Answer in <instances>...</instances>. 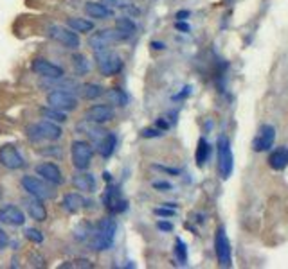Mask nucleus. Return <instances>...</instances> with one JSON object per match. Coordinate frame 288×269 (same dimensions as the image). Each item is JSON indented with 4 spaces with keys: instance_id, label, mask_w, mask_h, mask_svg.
Listing matches in <instances>:
<instances>
[{
    "instance_id": "c756f323",
    "label": "nucleus",
    "mask_w": 288,
    "mask_h": 269,
    "mask_svg": "<svg viewBox=\"0 0 288 269\" xmlns=\"http://www.w3.org/2000/svg\"><path fill=\"white\" fill-rule=\"evenodd\" d=\"M25 237H27L31 242H34V244L44 242V233L40 230H36V228H27V230H25Z\"/></svg>"
},
{
    "instance_id": "f03ea898",
    "label": "nucleus",
    "mask_w": 288,
    "mask_h": 269,
    "mask_svg": "<svg viewBox=\"0 0 288 269\" xmlns=\"http://www.w3.org/2000/svg\"><path fill=\"white\" fill-rule=\"evenodd\" d=\"M216 151H218V172L222 176V180H229L234 170V154L231 149V142L225 135L218 137Z\"/></svg>"
},
{
    "instance_id": "bb28decb",
    "label": "nucleus",
    "mask_w": 288,
    "mask_h": 269,
    "mask_svg": "<svg viewBox=\"0 0 288 269\" xmlns=\"http://www.w3.org/2000/svg\"><path fill=\"white\" fill-rule=\"evenodd\" d=\"M42 115H44V119L56 122V124H63V122H67L65 111L54 110V108H50V106H49V108H44V110H42Z\"/></svg>"
},
{
    "instance_id": "20e7f679",
    "label": "nucleus",
    "mask_w": 288,
    "mask_h": 269,
    "mask_svg": "<svg viewBox=\"0 0 288 269\" xmlns=\"http://www.w3.org/2000/svg\"><path fill=\"white\" fill-rule=\"evenodd\" d=\"M71 156H72V164L78 170H87L92 164V156H94V149L89 142L85 140H76L72 142L71 147Z\"/></svg>"
},
{
    "instance_id": "4be33fe9",
    "label": "nucleus",
    "mask_w": 288,
    "mask_h": 269,
    "mask_svg": "<svg viewBox=\"0 0 288 269\" xmlns=\"http://www.w3.org/2000/svg\"><path fill=\"white\" fill-rule=\"evenodd\" d=\"M83 203L85 199L79 196V194L72 192V194H67L65 198H63V210L65 212H69V214H76V212H79V210L83 208Z\"/></svg>"
},
{
    "instance_id": "f3484780",
    "label": "nucleus",
    "mask_w": 288,
    "mask_h": 269,
    "mask_svg": "<svg viewBox=\"0 0 288 269\" xmlns=\"http://www.w3.org/2000/svg\"><path fill=\"white\" fill-rule=\"evenodd\" d=\"M85 13L90 18H97V20H106V18L114 17L112 7H108L106 4H101V2H92V0L85 4Z\"/></svg>"
},
{
    "instance_id": "72a5a7b5",
    "label": "nucleus",
    "mask_w": 288,
    "mask_h": 269,
    "mask_svg": "<svg viewBox=\"0 0 288 269\" xmlns=\"http://www.w3.org/2000/svg\"><path fill=\"white\" fill-rule=\"evenodd\" d=\"M74 60H76V66H78V72L81 70V72H87L89 70V65L85 63V58L83 56H74Z\"/></svg>"
},
{
    "instance_id": "a878e982",
    "label": "nucleus",
    "mask_w": 288,
    "mask_h": 269,
    "mask_svg": "<svg viewBox=\"0 0 288 269\" xmlns=\"http://www.w3.org/2000/svg\"><path fill=\"white\" fill-rule=\"evenodd\" d=\"M103 94H105V88L101 86V84H96V83H89V84L81 86V95L89 101L96 99V97H101Z\"/></svg>"
},
{
    "instance_id": "6ab92c4d",
    "label": "nucleus",
    "mask_w": 288,
    "mask_h": 269,
    "mask_svg": "<svg viewBox=\"0 0 288 269\" xmlns=\"http://www.w3.org/2000/svg\"><path fill=\"white\" fill-rule=\"evenodd\" d=\"M72 183L78 190H83V192H94L96 190V178L94 174H89L85 170H79L78 174H74L72 178Z\"/></svg>"
},
{
    "instance_id": "f704fd0d",
    "label": "nucleus",
    "mask_w": 288,
    "mask_h": 269,
    "mask_svg": "<svg viewBox=\"0 0 288 269\" xmlns=\"http://www.w3.org/2000/svg\"><path fill=\"white\" fill-rule=\"evenodd\" d=\"M151 185H153V188H159V190H171V183L168 182H153Z\"/></svg>"
},
{
    "instance_id": "dca6fc26",
    "label": "nucleus",
    "mask_w": 288,
    "mask_h": 269,
    "mask_svg": "<svg viewBox=\"0 0 288 269\" xmlns=\"http://www.w3.org/2000/svg\"><path fill=\"white\" fill-rule=\"evenodd\" d=\"M0 221L9 226H24L25 223V214L15 205H4L0 208Z\"/></svg>"
},
{
    "instance_id": "a18cd8bd",
    "label": "nucleus",
    "mask_w": 288,
    "mask_h": 269,
    "mask_svg": "<svg viewBox=\"0 0 288 269\" xmlns=\"http://www.w3.org/2000/svg\"><path fill=\"white\" fill-rule=\"evenodd\" d=\"M103 2H106V4H117V6H119L121 0H103Z\"/></svg>"
},
{
    "instance_id": "c9c22d12",
    "label": "nucleus",
    "mask_w": 288,
    "mask_h": 269,
    "mask_svg": "<svg viewBox=\"0 0 288 269\" xmlns=\"http://www.w3.org/2000/svg\"><path fill=\"white\" fill-rule=\"evenodd\" d=\"M157 228L161 231H173V225L171 223H168V221H159V223H157Z\"/></svg>"
},
{
    "instance_id": "c03bdc74",
    "label": "nucleus",
    "mask_w": 288,
    "mask_h": 269,
    "mask_svg": "<svg viewBox=\"0 0 288 269\" xmlns=\"http://www.w3.org/2000/svg\"><path fill=\"white\" fill-rule=\"evenodd\" d=\"M42 153H44V154H50V153H52V151H50V149H49V151H42ZM56 156H61V153H60V149H56Z\"/></svg>"
},
{
    "instance_id": "4468645a",
    "label": "nucleus",
    "mask_w": 288,
    "mask_h": 269,
    "mask_svg": "<svg viewBox=\"0 0 288 269\" xmlns=\"http://www.w3.org/2000/svg\"><path fill=\"white\" fill-rule=\"evenodd\" d=\"M114 108L108 104H94L85 111V121L90 124H105L114 119Z\"/></svg>"
},
{
    "instance_id": "a211bd4d",
    "label": "nucleus",
    "mask_w": 288,
    "mask_h": 269,
    "mask_svg": "<svg viewBox=\"0 0 288 269\" xmlns=\"http://www.w3.org/2000/svg\"><path fill=\"white\" fill-rule=\"evenodd\" d=\"M24 205H25L27 214L31 215L34 221H45V219H47V208L44 207L42 199L31 196V198L24 199Z\"/></svg>"
},
{
    "instance_id": "58836bf2",
    "label": "nucleus",
    "mask_w": 288,
    "mask_h": 269,
    "mask_svg": "<svg viewBox=\"0 0 288 269\" xmlns=\"http://www.w3.org/2000/svg\"><path fill=\"white\" fill-rule=\"evenodd\" d=\"M189 94H191V88L186 86L184 88V92H180L178 95H175V99H182V97H186V95H189Z\"/></svg>"
},
{
    "instance_id": "7ed1b4c3",
    "label": "nucleus",
    "mask_w": 288,
    "mask_h": 269,
    "mask_svg": "<svg viewBox=\"0 0 288 269\" xmlns=\"http://www.w3.org/2000/svg\"><path fill=\"white\" fill-rule=\"evenodd\" d=\"M61 127L52 121H40L36 124H31L27 127V137L33 142H42V140H58L61 138Z\"/></svg>"
},
{
    "instance_id": "5701e85b",
    "label": "nucleus",
    "mask_w": 288,
    "mask_h": 269,
    "mask_svg": "<svg viewBox=\"0 0 288 269\" xmlns=\"http://www.w3.org/2000/svg\"><path fill=\"white\" fill-rule=\"evenodd\" d=\"M67 27L72 29L74 33H90L94 29V22H90L87 18L72 17L67 20Z\"/></svg>"
},
{
    "instance_id": "2f4dec72",
    "label": "nucleus",
    "mask_w": 288,
    "mask_h": 269,
    "mask_svg": "<svg viewBox=\"0 0 288 269\" xmlns=\"http://www.w3.org/2000/svg\"><path fill=\"white\" fill-rule=\"evenodd\" d=\"M157 215H161V217H173L175 215V208L171 207H166V208H155L153 210Z\"/></svg>"
},
{
    "instance_id": "0eeeda50",
    "label": "nucleus",
    "mask_w": 288,
    "mask_h": 269,
    "mask_svg": "<svg viewBox=\"0 0 288 269\" xmlns=\"http://www.w3.org/2000/svg\"><path fill=\"white\" fill-rule=\"evenodd\" d=\"M96 61H97V66H99L103 76H116L122 68L121 56L116 54V52H110L108 49L96 52Z\"/></svg>"
},
{
    "instance_id": "de8ad7c7",
    "label": "nucleus",
    "mask_w": 288,
    "mask_h": 269,
    "mask_svg": "<svg viewBox=\"0 0 288 269\" xmlns=\"http://www.w3.org/2000/svg\"><path fill=\"white\" fill-rule=\"evenodd\" d=\"M0 199H2V190H0Z\"/></svg>"
},
{
    "instance_id": "a19ab883",
    "label": "nucleus",
    "mask_w": 288,
    "mask_h": 269,
    "mask_svg": "<svg viewBox=\"0 0 288 269\" xmlns=\"http://www.w3.org/2000/svg\"><path fill=\"white\" fill-rule=\"evenodd\" d=\"M157 127H161V129H168V127H169V124H168V122H164L162 119H159V121H157Z\"/></svg>"
},
{
    "instance_id": "e433bc0d",
    "label": "nucleus",
    "mask_w": 288,
    "mask_h": 269,
    "mask_svg": "<svg viewBox=\"0 0 288 269\" xmlns=\"http://www.w3.org/2000/svg\"><path fill=\"white\" fill-rule=\"evenodd\" d=\"M175 29H177V31H182V33H189V31H191V27H189L186 22H182V20H178V22L175 23Z\"/></svg>"
},
{
    "instance_id": "4c0bfd02",
    "label": "nucleus",
    "mask_w": 288,
    "mask_h": 269,
    "mask_svg": "<svg viewBox=\"0 0 288 269\" xmlns=\"http://www.w3.org/2000/svg\"><path fill=\"white\" fill-rule=\"evenodd\" d=\"M7 242H9V239H7V233L4 230H0V249H4V248L7 246Z\"/></svg>"
},
{
    "instance_id": "473e14b6",
    "label": "nucleus",
    "mask_w": 288,
    "mask_h": 269,
    "mask_svg": "<svg viewBox=\"0 0 288 269\" xmlns=\"http://www.w3.org/2000/svg\"><path fill=\"white\" fill-rule=\"evenodd\" d=\"M78 264H65L61 268H94V264H90V260H76Z\"/></svg>"
},
{
    "instance_id": "79ce46f5",
    "label": "nucleus",
    "mask_w": 288,
    "mask_h": 269,
    "mask_svg": "<svg viewBox=\"0 0 288 269\" xmlns=\"http://www.w3.org/2000/svg\"><path fill=\"white\" fill-rule=\"evenodd\" d=\"M151 47H153V49H157V50H162L164 47H166V45L161 43V41H151Z\"/></svg>"
},
{
    "instance_id": "6e6552de",
    "label": "nucleus",
    "mask_w": 288,
    "mask_h": 269,
    "mask_svg": "<svg viewBox=\"0 0 288 269\" xmlns=\"http://www.w3.org/2000/svg\"><path fill=\"white\" fill-rule=\"evenodd\" d=\"M22 187L27 194L42 199V201H44V199L54 198V190H52V187L47 185L45 182H42V180H38V178H34V176H24Z\"/></svg>"
},
{
    "instance_id": "f257e3e1",
    "label": "nucleus",
    "mask_w": 288,
    "mask_h": 269,
    "mask_svg": "<svg viewBox=\"0 0 288 269\" xmlns=\"http://www.w3.org/2000/svg\"><path fill=\"white\" fill-rule=\"evenodd\" d=\"M116 231H117V225L112 217L101 219L94 231V235H92V249H96V251L110 249L114 237H116Z\"/></svg>"
},
{
    "instance_id": "39448f33",
    "label": "nucleus",
    "mask_w": 288,
    "mask_h": 269,
    "mask_svg": "<svg viewBox=\"0 0 288 269\" xmlns=\"http://www.w3.org/2000/svg\"><path fill=\"white\" fill-rule=\"evenodd\" d=\"M119 41H124V36H122L117 29H103V31L92 34V36L89 38L90 49L94 50V52L106 50L110 45L119 43Z\"/></svg>"
},
{
    "instance_id": "aec40b11",
    "label": "nucleus",
    "mask_w": 288,
    "mask_h": 269,
    "mask_svg": "<svg viewBox=\"0 0 288 269\" xmlns=\"http://www.w3.org/2000/svg\"><path fill=\"white\" fill-rule=\"evenodd\" d=\"M116 145H117V135L112 131H106V135L101 138V142L97 144V151L103 158H110L114 151H116Z\"/></svg>"
},
{
    "instance_id": "1a4fd4ad",
    "label": "nucleus",
    "mask_w": 288,
    "mask_h": 269,
    "mask_svg": "<svg viewBox=\"0 0 288 269\" xmlns=\"http://www.w3.org/2000/svg\"><path fill=\"white\" fill-rule=\"evenodd\" d=\"M47 103L50 108L60 111H72L78 108V99L65 90H54L47 95Z\"/></svg>"
},
{
    "instance_id": "cd10ccee",
    "label": "nucleus",
    "mask_w": 288,
    "mask_h": 269,
    "mask_svg": "<svg viewBox=\"0 0 288 269\" xmlns=\"http://www.w3.org/2000/svg\"><path fill=\"white\" fill-rule=\"evenodd\" d=\"M108 101H110L112 104L116 106H126L128 103V97L126 94H124V90H121V88H112V90H108Z\"/></svg>"
},
{
    "instance_id": "2eb2a0df",
    "label": "nucleus",
    "mask_w": 288,
    "mask_h": 269,
    "mask_svg": "<svg viewBox=\"0 0 288 269\" xmlns=\"http://www.w3.org/2000/svg\"><path fill=\"white\" fill-rule=\"evenodd\" d=\"M36 174L42 176L45 182H49L50 185H63L65 183V178L61 174L60 167L52 162H44V164L36 165Z\"/></svg>"
},
{
    "instance_id": "ea45409f",
    "label": "nucleus",
    "mask_w": 288,
    "mask_h": 269,
    "mask_svg": "<svg viewBox=\"0 0 288 269\" xmlns=\"http://www.w3.org/2000/svg\"><path fill=\"white\" fill-rule=\"evenodd\" d=\"M157 169H162V170H166V172H171V174H178V172H180L178 169H169V167H161V165H157Z\"/></svg>"
},
{
    "instance_id": "412c9836",
    "label": "nucleus",
    "mask_w": 288,
    "mask_h": 269,
    "mask_svg": "<svg viewBox=\"0 0 288 269\" xmlns=\"http://www.w3.org/2000/svg\"><path fill=\"white\" fill-rule=\"evenodd\" d=\"M268 165L274 170H283L288 165V147H277L274 149V153L268 156Z\"/></svg>"
},
{
    "instance_id": "c85d7f7f",
    "label": "nucleus",
    "mask_w": 288,
    "mask_h": 269,
    "mask_svg": "<svg viewBox=\"0 0 288 269\" xmlns=\"http://www.w3.org/2000/svg\"><path fill=\"white\" fill-rule=\"evenodd\" d=\"M175 253H177V258L180 264H186L188 260V248L184 244L182 239H177V244H175Z\"/></svg>"
},
{
    "instance_id": "7c9ffc66",
    "label": "nucleus",
    "mask_w": 288,
    "mask_h": 269,
    "mask_svg": "<svg viewBox=\"0 0 288 269\" xmlns=\"http://www.w3.org/2000/svg\"><path fill=\"white\" fill-rule=\"evenodd\" d=\"M144 138H157L162 135V129H159V127H146V129H143V133H141Z\"/></svg>"
},
{
    "instance_id": "9b49d317",
    "label": "nucleus",
    "mask_w": 288,
    "mask_h": 269,
    "mask_svg": "<svg viewBox=\"0 0 288 269\" xmlns=\"http://www.w3.org/2000/svg\"><path fill=\"white\" fill-rule=\"evenodd\" d=\"M49 36L67 49H78L79 47V36L72 29L61 27V25H50Z\"/></svg>"
},
{
    "instance_id": "9d476101",
    "label": "nucleus",
    "mask_w": 288,
    "mask_h": 269,
    "mask_svg": "<svg viewBox=\"0 0 288 269\" xmlns=\"http://www.w3.org/2000/svg\"><path fill=\"white\" fill-rule=\"evenodd\" d=\"M0 164L9 170H17V169H22L24 165H25V160H24V156L17 149V145L4 144L0 147Z\"/></svg>"
},
{
    "instance_id": "423d86ee",
    "label": "nucleus",
    "mask_w": 288,
    "mask_h": 269,
    "mask_svg": "<svg viewBox=\"0 0 288 269\" xmlns=\"http://www.w3.org/2000/svg\"><path fill=\"white\" fill-rule=\"evenodd\" d=\"M215 251L218 264L222 268H231L233 266V253H231V242L227 239L225 228H218L215 235Z\"/></svg>"
},
{
    "instance_id": "b1692460",
    "label": "nucleus",
    "mask_w": 288,
    "mask_h": 269,
    "mask_svg": "<svg viewBox=\"0 0 288 269\" xmlns=\"http://www.w3.org/2000/svg\"><path fill=\"white\" fill-rule=\"evenodd\" d=\"M116 29L119 31V33L124 36V40L132 38L133 34H135V31H137V25H135V22H133L132 18L128 17H121L116 20Z\"/></svg>"
},
{
    "instance_id": "393cba45",
    "label": "nucleus",
    "mask_w": 288,
    "mask_h": 269,
    "mask_svg": "<svg viewBox=\"0 0 288 269\" xmlns=\"http://www.w3.org/2000/svg\"><path fill=\"white\" fill-rule=\"evenodd\" d=\"M211 156V145L207 144L205 138H200L198 140V147H196V153H194V158H196V164L202 167L205 165V162L209 160Z\"/></svg>"
},
{
    "instance_id": "f8f14e48",
    "label": "nucleus",
    "mask_w": 288,
    "mask_h": 269,
    "mask_svg": "<svg viewBox=\"0 0 288 269\" xmlns=\"http://www.w3.org/2000/svg\"><path fill=\"white\" fill-rule=\"evenodd\" d=\"M31 68H33L34 74L45 77V79H50V81H56V79H61L63 77V68L54 63H50L49 60L45 58H36V60L31 63Z\"/></svg>"
},
{
    "instance_id": "37998d69",
    "label": "nucleus",
    "mask_w": 288,
    "mask_h": 269,
    "mask_svg": "<svg viewBox=\"0 0 288 269\" xmlns=\"http://www.w3.org/2000/svg\"><path fill=\"white\" fill-rule=\"evenodd\" d=\"M188 17H189V11H178L177 13V18H178V20H186Z\"/></svg>"
},
{
    "instance_id": "ddd939ff",
    "label": "nucleus",
    "mask_w": 288,
    "mask_h": 269,
    "mask_svg": "<svg viewBox=\"0 0 288 269\" xmlns=\"http://www.w3.org/2000/svg\"><path fill=\"white\" fill-rule=\"evenodd\" d=\"M274 140H276V127L270 126V124H263L260 127V133L252 140V149H254L256 153L268 151L274 145Z\"/></svg>"
},
{
    "instance_id": "49530a36",
    "label": "nucleus",
    "mask_w": 288,
    "mask_h": 269,
    "mask_svg": "<svg viewBox=\"0 0 288 269\" xmlns=\"http://www.w3.org/2000/svg\"><path fill=\"white\" fill-rule=\"evenodd\" d=\"M105 180H106V182H112V174H110V172H105Z\"/></svg>"
}]
</instances>
